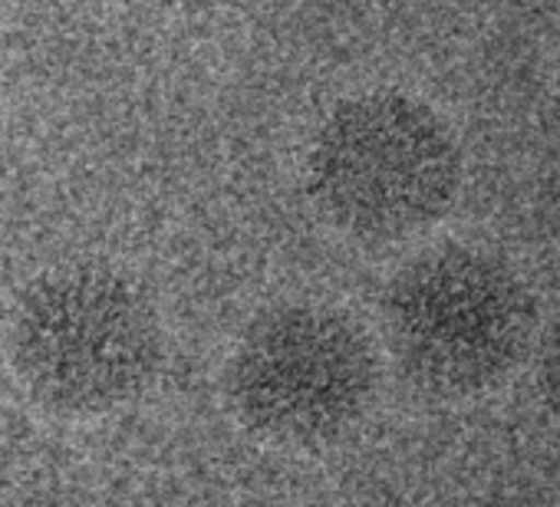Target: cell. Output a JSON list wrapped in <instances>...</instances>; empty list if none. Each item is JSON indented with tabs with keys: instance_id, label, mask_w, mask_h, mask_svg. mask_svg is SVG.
<instances>
[{
	"instance_id": "6da1fadb",
	"label": "cell",
	"mask_w": 560,
	"mask_h": 507,
	"mask_svg": "<svg viewBox=\"0 0 560 507\" xmlns=\"http://www.w3.org/2000/svg\"><path fill=\"white\" fill-rule=\"evenodd\" d=\"M462 172L452 126L399 90L340 99L307 152V191L324 221L373 244L406 240L442 221Z\"/></svg>"
},
{
	"instance_id": "7a4b0ae2",
	"label": "cell",
	"mask_w": 560,
	"mask_h": 507,
	"mask_svg": "<svg viewBox=\"0 0 560 507\" xmlns=\"http://www.w3.org/2000/svg\"><path fill=\"white\" fill-rule=\"evenodd\" d=\"M383 330L402 376L439 399L494 392L527 359L537 304L491 250L439 244L399 268L383 294Z\"/></svg>"
},
{
	"instance_id": "3957f363",
	"label": "cell",
	"mask_w": 560,
	"mask_h": 507,
	"mask_svg": "<svg viewBox=\"0 0 560 507\" xmlns=\"http://www.w3.org/2000/svg\"><path fill=\"white\" fill-rule=\"evenodd\" d=\"M24 392L63 418H100L139 399L162 366L152 300L119 271L67 264L40 274L11 320Z\"/></svg>"
},
{
	"instance_id": "277c9868",
	"label": "cell",
	"mask_w": 560,
	"mask_h": 507,
	"mask_svg": "<svg viewBox=\"0 0 560 507\" xmlns=\"http://www.w3.org/2000/svg\"><path fill=\"white\" fill-rule=\"evenodd\" d=\"M380 389V353L350 314L291 300L260 310L224 366L234 418L280 448H324L363 422Z\"/></svg>"
},
{
	"instance_id": "5b68a950",
	"label": "cell",
	"mask_w": 560,
	"mask_h": 507,
	"mask_svg": "<svg viewBox=\"0 0 560 507\" xmlns=\"http://www.w3.org/2000/svg\"><path fill=\"white\" fill-rule=\"evenodd\" d=\"M537 389L550 415L560 422V314L550 320L537 346Z\"/></svg>"
},
{
	"instance_id": "8992f818",
	"label": "cell",
	"mask_w": 560,
	"mask_h": 507,
	"mask_svg": "<svg viewBox=\"0 0 560 507\" xmlns=\"http://www.w3.org/2000/svg\"><path fill=\"white\" fill-rule=\"evenodd\" d=\"M168 8H178V11H214V8H224L231 0H162Z\"/></svg>"
}]
</instances>
